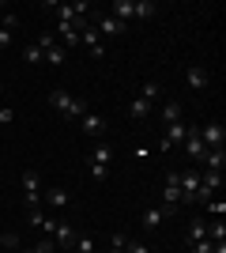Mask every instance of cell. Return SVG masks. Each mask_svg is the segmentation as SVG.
Listing matches in <instances>:
<instances>
[{
  "instance_id": "obj_19",
  "label": "cell",
  "mask_w": 226,
  "mask_h": 253,
  "mask_svg": "<svg viewBox=\"0 0 226 253\" xmlns=\"http://www.w3.org/2000/svg\"><path fill=\"white\" fill-rule=\"evenodd\" d=\"M109 15H113L117 23H129V19H132V0H113Z\"/></svg>"
},
{
  "instance_id": "obj_25",
  "label": "cell",
  "mask_w": 226,
  "mask_h": 253,
  "mask_svg": "<svg viewBox=\"0 0 226 253\" xmlns=\"http://www.w3.org/2000/svg\"><path fill=\"white\" fill-rule=\"evenodd\" d=\"M125 253H155L147 242H140V238H125Z\"/></svg>"
},
{
  "instance_id": "obj_31",
  "label": "cell",
  "mask_w": 226,
  "mask_h": 253,
  "mask_svg": "<svg viewBox=\"0 0 226 253\" xmlns=\"http://www.w3.org/2000/svg\"><path fill=\"white\" fill-rule=\"evenodd\" d=\"M189 253H215V242H211V238H200V242L189 246Z\"/></svg>"
},
{
  "instance_id": "obj_9",
  "label": "cell",
  "mask_w": 226,
  "mask_h": 253,
  "mask_svg": "<svg viewBox=\"0 0 226 253\" xmlns=\"http://www.w3.org/2000/svg\"><path fill=\"white\" fill-rule=\"evenodd\" d=\"M200 140H204L207 151H215V148H223V144H226V128L219 125V121H211V125L200 128Z\"/></svg>"
},
{
  "instance_id": "obj_5",
  "label": "cell",
  "mask_w": 226,
  "mask_h": 253,
  "mask_svg": "<svg viewBox=\"0 0 226 253\" xmlns=\"http://www.w3.org/2000/svg\"><path fill=\"white\" fill-rule=\"evenodd\" d=\"M185 132H189V125L185 121H173V125H162V140H159V151H173L177 144L185 140Z\"/></svg>"
},
{
  "instance_id": "obj_30",
  "label": "cell",
  "mask_w": 226,
  "mask_h": 253,
  "mask_svg": "<svg viewBox=\"0 0 226 253\" xmlns=\"http://www.w3.org/2000/svg\"><path fill=\"white\" fill-rule=\"evenodd\" d=\"M204 208L211 211V215H219V219H223V215H226V201H219V197H211V201H207Z\"/></svg>"
},
{
  "instance_id": "obj_23",
  "label": "cell",
  "mask_w": 226,
  "mask_h": 253,
  "mask_svg": "<svg viewBox=\"0 0 226 253\" xmlns=\"http://www.w3.org/2000/svg\"><path fill=\"white\" fill-rule=\"evenodd\" d=\"M72 250H75V253H95V238H91V234H75Z\"/></svg>"
},
{
  "instance_id": "obj_33",
  "label": "cell",
  "mask_w": 226,
  "mask_h": 253,
  "mask_svg": "<svg viewBox=\"0 0 226 253\" xmlns=\"http://www.w3.org/2000/svg\"><path fill=\"white\" fill-rule=\"evenodd\" d=\"M15 121V110L11 106H0V125H11Z\"/></svg>"
},
{
  "instance_id": "obj_1",
  "label": "cell",
  "mask_w": 226,
  "mask_h": 253,
  "mask_svg": "<svg viewBox=\"0 0 226 253\" xmlns=\"http://www.w3.org/2000/svg\"><path fill=\"white\" fill-rule=\"evenodd\" d=\"M49 106H53V114L68 117V121H79L83 114H91V106H87L83 98H72L68 91H53V95H49Z\"/></svg>"
},
{
  "instance_id": "obj_24",
  "label": "cell",
  "mask_w": 226,
  "mask_h": 253,
  "mask_svg": "<svg viewBox=\"0 0 226 253\" xmlns=\"http://www.w3.org/2000/svg\"><path fill=\"white\" fill-rule=\"evenodd\" d=\"M23 61H27V64H42L45 61V53L38 49V42H31L27 49H23Z\"/></svg>"
},
{
  "instance_id": "obj_26",
  "label": "cell",
  "mask_w": 226,
  "mask_h": 253,
  "mask_svg": "<svg viewBox=\"0 0 226 253\" xmlns=\"http://www.w3.org/2000/svg\"><path fill=\"white\" fill-rule=\"evenodd\" d=\"M207 238H211V242H226V223L223 219L211 223V227H207Z\"/></svg>"
},
{
  "instance_id": "obj_28",
  "label": "cell",
  "mask_w": 226,
  "mask_h": 253,
  "mask_svg": "<svg viewBox=\"0 0 226 253\" xmlns=\"http://www.w3.org/2000/svg\"><path fill=\"white\" fill-rule=\"evenodd\" d=\"M106 253H125V234H121V231L109 234V250Z\"/></svg>"
},
{
  "instance_id": "obj_8",
  "label": "cell",
  "mask_w": 226,
  "mask_h": 253,
  "mask_svg": "<svg viewBox=\"0 0 226 253\" xmlns=\"http://www.w3.org/2000/svg\"><path fill=\"white\" fill-rule=\"evenodd\" d=\"M185 151H189V159L193 163H204V155H207V148H204V140H200V128L196 125H189V132H185Z\"/></svg>"
},
{
  "instance_id": "obj_11",
  "label": "cell",
  "mask_w": 226,
  "mask_h": 253,
  "mask_svg": "<svg viewBox=\"0 0 226 253\" xmlns=\"http://www.w3.org/2000/svg\"><path fill=\"white\" fill-rule=\"evenodd\" d=\"M79 128H83L87 136H102V132H106V117L102 114H83L79 117Z\"/></svg>"
},
{
  "instance_id": "obj_16",
  "label": "cell",
  "mask_w": 226,
  "mask_h": 253,
  "mask_svg": "<svg viewBox=\"0 0 226 253\" xmlns=\"http://www.w3.org/2000/svg\"><path fill=\"white\" fill-rule=\"evenodd\" d=\"M42 197H45V204H49V208H68V204H72V197H68L65 189H45Z\"/></svg>"
},
{
  "instance_id": "obj_17",
  "label": "cell",
  "mask_w": 226,
  "mask_h": 253,
  "mask_svg": "<svg viewBox=\"0 0 226 253\" xmlns=\"http://www.w3.org/2000/svg\"><path fill=\"white\" fill-rule=\"evenodd\" d=\"M53 242H57V246H65V250H72V242H75V231L68 227V223H57V231H53Z\"/></svg>"
},
{
  "instance_id": "obj_4",
  "label": "cell",
  "mask_w": 226,
  "mask_h": 253,
  "mask_svg": "<svg viewBox=\"0 0 226 253\" xmlns=\"http://www.w3.org/2000/svg\"><path fill=\"white\" fill-rule=\"evenodd\" d=\"M173 211H177V208H170V204H147V208L140 211V227H143V231H159Z\"/></svg>"
},
{
  "instance_id": "obj_38",
  "label": "cell",
  "mask_w": 226,
  "mask_h": 253,
  "mask_svg": "<svg viewBox=\"0 0 226 253\" xmlns=\"http://www.w3.org/2000/svg\"><path fill=\"white\" fill-rule=\"evenodd\" d=\"M0 11H4V4H0Z\"/></svg>"
},
{
  "instance_id": "obj_6",
  "label": "cell",
  "mask_w": 226,
  "mask_h": 253,
  "mask_svg": "<svg viewBox=\"0 0 226 253\" xmlns=\"http://www.w3.org/2000/svg\"><path fill=\"white\" fill-rule=\"evenodd\" d=\"M79 45H83V49L91 53L95 61H102V57H106V45H102V38H98V31L91 27V23H87L83 31H79Z\"/></svg>"
},
{
  "instance_id": "obj_14",
  "label": "cell",
  "mask_w": 226,
  "mask_h": 253,
  "mask_svg": "<svg viewBox=\"0 0 226 253\" xmlns=\"http://www.w3.org/2000/svg\"><path fill=\"white\" fill-rule=\"evenodd\" d=\"M155 15H159L155 0H132V19H155Z\"/></svg>"
},
{
  "instance_id": "obj_21",
  "label": "cell",
  "mask_w": 226,
  "mask_h": 253,
  "mask_svg": "<svg viewBox=\"0 0 226 253\" xmlns=\"http://www.w3.org/2000/svg\"><path fill=\"white\" fill-rule=\"evenodd\" d=\"M223 167H226V151L223 148H215V151L204 155V170H223Z\"/></svg>"
},
{
  "instance_id": "obj_37",
  "label": "cell",
  "mask_w": 226,
  "mask_h": 253,
  "mask_svg": "<svg viewBox=\"0 0 226 253\" xmlns=\"http://www.w3.org/2000/svg\"><path fill=\"white\" fill-rule=\"evenodd\" d=\"M0 95H4V84H0Z\"/></svg>"
},
{
  "instance_id": "obj_32",
  "label": "cell",
  "mask_w": 226,
  "mask_h": 253,
  "mask_svg": "<svg viewBox=\"0 0 226 253\" xmlns=\"http://www.w3.org/2000/svg\"><path fill=\"white\" fill-rule=\"evenodd\" d=\"M4 250H19V238H15V234H4L0 231V253Z\"/></svg>"
},
{
  "instance_id": "obj_29",
  "label": "cell",
  "mask_w": 226,
  "mask_h": 253,
  "mask_svg": "<svg viewBox=\"0 0 226 253\" xmlns=\"http://www.w3.org/2000/svg\"><path fill=\"white\" fill-rule=\"evenodd\" d=\"M0 27H8L11 34L19 31V15H15V11H4V15H0Z\"/></svg>"
},
{
  "instance_id": "obj_22",
  "label": "cell",
  "mask_w": 226,
  "mask_h": 253,
  "mask_svg": "<svg viewBox=\"0 0 226 253\" xmlns=\"http://www.w3.org/2000/svg\"><path fill=\"white\" fill-rule=\"evenodd\" d=\"M200 238H207V223H200V219H193V227H189V238H185V242L193 246V242H200Z\"/></svg>"
},
{
  "instance_id": "obj_10",
  "label": "cell",
  "mask_w": 226,
  "mask_h": 253,
  "mask_svg": "<svg viewBox=\"0 0 226 253\" xmlns=\"http://www.w3.org/2000/svg\"><path fill=\"white\" fill-rule=\"evenodd\" d=\"M91 27L98 31V38L106 34V38H121L125 34V23H117L113 15H98V19H91Z\"/></svg>"
},
{
  "instance_id": "obj_3",
  "label": "cell",
  "mask_w": 226,
  "mask_h": 253,
  "mask_svg": "<svg viewBox=\"0 0 226 253\" xmlns=\"http://www.w3.org/2000/svg\"><path fill=\"white\" fill-rule=\"evenodd\" d=\"M19 185H23V204H27V211L38 208V201H42V178H38V170H23Z\"/></svg>"
},
{
  "instance_id": "obj_34",
  "label": "cell",
  "mask_w": 226,
  "mask_h": 253,
  "mask_svg": "<svg viewBox=\"0 0 226 253\" xmlns=\"http://www.w3.org/2000/svg\"><path fill=\"white\" fill-rule=\"evenodd\" d=\"M34 250H38V253H53V250H57V242H53V238H42V242L34 246Z\"/></svg>"
},
{
  "instance_id": "obj_13",
  "label": "cell",
  "mask_w": 226,
  "mask_h": 253,
  "mask_svg": "<svg viewBox=\"0 0 226 253\" xmlns=\"http://www.w3.org/2000/svg\"><path fill=\"white\" fill-rule=\"evenodd\" d=\"M151 110H155V102H147V98H140V95L129 102V117H132V121H147Z\"/></svg>"
},
{
  "instance_id": "obj_2",
  "label": "cell",
  "mask_w": 226,
  "mask_h": 253,
  "mask_svg": "<svg viewBox=\"0 0 226 253\" xmlns=\"http://www.w3.org/2000/svg\"><path fill=\"white\" fill-rule=\"evenodd\" d=\"M109 159H113V148H109L106 140H98V148L91 151V159H87V163H91V178H95V181L109 178Z\"/></svg>"
},
{
  "instance_id": "obj_36",
  "label": "cell",
  "mask_w": 226,
  "mask_h": 253,
  "mask_svg": "<svg viewBox=\"0 0 226 253\" xmlns=\"http://www.w3.org/2000/svg\"><path fill=\"white\" fill-rule=\"evenodd\" d=\"M23 253H38V250H34V246H31V250H23Z\"/></svg>"
},
{
  "instance_id": "obj_27",
  "label": "cell",
  "mask_w": 226,
  "mask_h": 253,
  "mask_svg": "<svg viewBox=\"0 0 226 253\" xmlns=\"http://www.w3.org/2000/svg\"><path fill=\"white\" fill-rule=\"evenodd\" d=\"M140 98L155 102V98H159V80H147V84H143V91H140Z\"/></svg>"
},
{
  "instance_id": "obj_15",
  "label": "cell",
  "mask_w": 226,
  "mask_h": 253,
  "mask_svg": "<svg viewBox=\"0 0 226 253\" xmlns=\"http://www.w3.org/2000/svg\"><path fill=\"white\" fill-rule=\"evenodd\" d=\"M162 204H170V208H177V204H181V189H177V174H170V178H166V189H162Z\"/></svg>"
},
{
  "instance_id": "obj_20",
  "label": "cell",
  "mask_w": 226,
  "mask_h": 253,
  "mask_svg": "<svg viewBox=\"0 0 226 253\" xmlns=\"http://www.w3.org/2000/svg\"><path fill=\"white\" fill-rule=\"evenodd\" d=\"M200 185H204V189H223V170H204V174H200Z\"/></svg>"
},
{
  "instance_id": "obj_12",
  "label": "cell",
  "mask_w": 226,
  "mask_h": 253,
  "mask_svg": "<svg viewBox=\"0 0 226 253\" xmlns=\"http://www.w3.org/2000/svg\"><path fill=\"white\" fill-rule=\"evenodd\" d=\"M185 80H189V87H193V91H207V84H211L207 68H200V64H193V68L185 72Z\"/></svg>"
},
{
  "instance_id": "obj_7",
  "label": "cell",
  "mask_w": 226,
  "mask_h": 253,
  "mask_svg": "<svg viewBox=\"0 0 226 253\" xmlns=\"http://www.w3.org/2000/svg\"><path fill=\"white\" fill-rule=\"evenodd\" d=\"M177 189H181V204H193L196 189H200V170H185V174H177Z\"/></svg>"
},
{
  "instance_id": "obj_18",
  "label": "cell",
  "mask_w": 226,
  "mask_h": 253,
  "mask_svg": "<svg viewBox=\"0 0 226 253\" xmlns=\"http://www.w3.org/2000/svg\"><path fill=\"white\" fill-rule=\"evenodd\" d=\"M173 121H185L181 102H166V106H162V125H173Z\"/></svg>"
},
{
  "instance_id": "obj_35",
  "label": "cell",
  "mask_w": 226,
  "mask_h": 253,
  "mask_svg": "<svg viewBox=\"0 0 226 253\" xmlns=\"http://www.w3.org/2000/svg\"><path fill=\"white\" fill-rule=\"evenodd\" d=\"M8 45H11V31H8V27H0V49H8Z\"/></svg>"
}]
</instances>
